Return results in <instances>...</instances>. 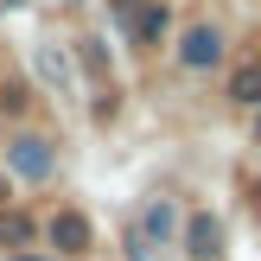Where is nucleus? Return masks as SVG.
<instances>
[{
  "label": "nucleus",
  "instance_id": "423d86ee",
  "mask_svg": "<svg viewBox=\"0 0 261 261\" xmlns=\"http://www.w3.org/2000/svg\"><path fill=\"white\" fill-rule=\"evenodd\" d=\"M0 242H7V249L32 242V217H25V211H0Z\"/></svg>",
  "mask_w": 261,
  "mask_h": 261
},
{
  "label": "nucleus",
  "instance_id": "20e7f679",
  "mask_svg": "<svg viewBox=\"0 0 261 261\" xmlns=\"http://www.w3.org/2000/svg\"><path fill=\"white\" fill-rule=\"evenodd\" d=\"M51 242H58L64 255H76V249L89 242V223H83L76 211H58V217H51Z\"/></svg>",
  "mask_w": 261,
  "mask_h": 261
},
{
  "label": "nucleus",
  "instance_id": "7ed1b4c3",
  "mask_svg": "<svg viewBox=\"0 0 261 261\" xmlns=\"http://www.w3.org/2000/svg\"><path fill=\"white\" fill-rule=\"evenodd\" d=\"M185 242H191V255H198V261L223 255V223H217L211 211H198V217H191V223H185Z\"/></svg>",
  "mask_w": 261,
  "mask_h": 261
},
{
  "label": "nucleus",
  "instance_id": "f03ea898",
  "mask_svg": "<svg viewBox=\"0 0 261 261\" xmlns=\"http://www.w3.org/2000/svg\"><path fill=\"white\" fill-rule=\"evenodd\" d=\"M178 58H185L191 70H211V64L223 58V38H217L211 25H191V32H185V45H178Z\"/></svg>",
  "mask_w": 261,
  "mask_h": 261
},
{
  "label": "nucleus",
  "instance_id": "39448f33",
  "mask_svg": "<svg viewBox=\"0 0 261 261\" xmlns=\"http://www.w3.org/2000/svg\"><path fill=\"white\" fill-rule=\"evenodd\" d=\"M229 96H236V102H261V64H236V76H229Z\"/></svg>",
  "mask_w": 261,
  "mask_h": 261
},
{
  "label": "nucleus",
  "instance_id": "f257e3e1",
  "mask_svg": "<svg viewBox=\"0 0 261 261\" xmlns=\"http://www.w3.org/2000/svg\"><path fill=\"white\" fill-rule=\"evenodd\" d=\"M7 166H13L19 178H45V172H51V140H45V134H19V140L7 147Z\"/></svg>",
  "mask_w": 261,
  "mask_h": 261
},
{
  "label": "nucleus",
  "instance_id": "0eeeda50",
  "mask_svg": "<svg viewBox=\"0 0 261 261\" xmlns=\"http://www.w3.org/2000/svg\"><path fill=\"white\" fill-rule=\"evenodd\" d=\"M255 198H261V185H255Z\"/></svg>",
  "mask_w": 261,
  "mask_h": 261
}]
</instances>
